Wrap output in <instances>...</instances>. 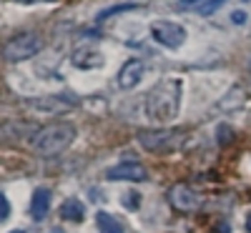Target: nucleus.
<instances>
[{
  "label": "nucleus",
  "mask_w": 251,
  "mask_h": 233,
  "mask_svg": "<svg viewBox=\"0 0 251 233\" xmlns=\"http://www.w3.org/2000/svg\"><path fill=\"white\" fill-rule=\"evenodd\" d=\"M183 86L178 78H163L146 95V116L151 123H171L181 111Z\"/></svg>",
  "instance_id": "nucleus-1"
},
{
  "label": "nucleus",
  "mask_w": 251,
  "mask_h": 233,
  "mask_svg": "<svg viewBox=\"0 0 251 233\" xmlns=\"http://www.w3.org/2000/svg\"><path fill=\"white\" fill-rule=\"evenodd\" d=\"M75 140V128L71 123H53L40 128L33 138H30V148L38 156H60L63 151H68L71 143Z\"/></svg>",
  "instance_id": "nucleus-2"
},
{
  "label": "nucleus",
  "mask_w": 251,
  "mask_h": 233,
  "mask_svg": "<svg viewBox=\"0 0 251 233\" xmlns=\"http://www.w3.org/2000/svg\"><path fill=\"white\" fill-rule=\"evenodd\" d=\"M40 50H43V38L38 33H20L5 43L3 58H5V63H20V60L38 55Z\"/></svg>",
  "instance_id": "nucleus-3"
},
{
  "label": "nucleus",
  "mask_w": 251,
  "mask_h": 233,
  "mask_svg": "<svg viewBox=\"0 0 251 233\" xmlns=\"http://www.w3.org/2000/svg\"><path fill=\"white\" fill-rule=\"evenodd\" d=\"M183 133L174 131V128H153V131H141L138 133V143L141 148L151 153H171L181 145Z\"/></svg>",
  "instance_id": "nucleus-4"
},
{
  "label": "nucleus",
  "mask_w": 251,
  "mask_h": 233,
  "mask_svg": "<svg viewBox=\"0 0 251 233\" xmlns=\"http://www.w3.org/2000/svg\"><path fill=\"white\" fill-rule=\"evenodd\" d=\"M151 35L156 43H161L169 50H176L186 43V28L178 23H171V20H156L151 25Z\"/></svg>",
  "instance_id": "nucleus-5"
},
{
  "label": "nucleus",
  "mask_w": 251,
  "mask_h": 233,
  "mask_svg": "<svg viewBox=\"0 0 251 233\" xmlns=\"http://www.w3.org/2000/svg\"><path fill=\"white\" fill-rule=\"evenodd\" d=\"M106 178L108 181H146L149 171L138 161H123V163H116L113 168H108Z\"/></svg>",
  "instance_id": "nucleus-6"
},
{
  "label": "nucleus",
  "mask_w": 251,
  "mask_h": 233,
  "mask_svg": "<svg viewBox=\"0 0 251 233\" xmlns=\"http://www.w3.org/2000/svg\"><path fill=\"white\" fill-rule=\"evenodd\" d=\"M143 73H146V66H143L138 58L126 60L123 66H121V70H118V88H123V91L136 88L138 83H141V78H143Z\"/></svg>",
  "instance_id": "nucleus-7"
},
{
  "label": "nucleus",
  "mask_w": 251,
  "mask_h": 233,
  "mask_svg": "<svg viewBox=\"0 0 251 233\" xmlns=\"http://www.w3.org/2000/svg\"><path fill=\"white\" fill-rule=\"evenodd\" d=\"M169 201L174 203V208H178V210H194V208H199V203H201V198H199V193H194L188 186H183V183H176L171 190H169Z\"/></svg>",
  "instance_id": "nucleus-8"
},
{
  "label": "nucleus",
  "mask_w": 251,
  "mask_h": 233,
  "mask_svg": "<svg viewBox=\"0 0 251 233\" xmlns=\"http://www.w3.org/2000/svg\"><path fill=\"white\" fill-rule=\"evenodd\" d=\"M50 210V190L48 188H38L33 193V201H30V216L35 221H43Z\"/></svg>",
  "instance_id": "nucleus-9"
},
{
  "label": "nucleus",
  "mask_w": 251,
  "mask_h": 233,
  "mask_svg": "<svg viewBox=\"0 0 251 233\" xmlns=\"http://www.w3.org/2000/svg\"><path fill=\"white\" fill-rule=\"evenodd\" d=\"M71 60H73L75 68H83V70H88V68H100V66H103V55L96 53V50H91V48L75 50Z\"/></svg>",
  "instance_id": "nucleus-10"
},
{
  "label": "nucleus",
  "mask_w": 251,
  "mask_h": 233,
  "mask_svg": "<svg viewBox=\"0 0 251 233\" xmlns=\"http://www.w3.org/2000/svg\"><path fill=\"white\" fill-rule=\"evenodd\" d=\"M83 216H86V208H83L80 201H66L60 206V218H66V221H83Z\"/></svg>",
  "instance_id": "nucleus-11"
},
{
  "label": "nucleus",
  "mask_w": 251,
  "mask_h": 233,
  "mask_svg": "<svg viewBox=\"0 0 251 233\" xmlns=\"http://www.w3.org/2000/svg\"><path fill=\"white\" fill-rule=\"evenodd\" d=\"M96 223H98V231L100 233H123L121 223L111 213H106V210H98V213H96Z\"/></svg>",
  "instance_id": "nucleus-12"
},
{
  "label": "nucleus",
  "mask_w": 251,
  "mask_h": 233,
  "mask_svg": "<svg viewBox=\"0 0 251 233\" xmlns=\"http://www.w3.org/2000/svg\"><path fill=\"white\" fill-rule=\"evenodd\" d=\"M136 8H138V3H123V5H113V8H108V10L98 13V23H103V20H108V18H113V15H118V13L136 10Z\"/></svg>",
  "instance_id": "nucleus-13"
},
{
  "label": "nucleus",
  "mask_w": 251,
  "mask_h": 233,
  "mask_svg": "<svg viewBox=\"0 0 251 233\" xmlns=\"http://www.w3.org/2000/svg\"><path fill=\"white\" fill-rule=\"evenodd\" d=\"M224 3H226V0H203L201 5H196V13H201V15H211V13H216Z\"/></svg>",
  "instance_id": "nucleus-14"
},
{
  "label": "nucleus",
  "mask_w": 251,
  "mask_h": 233,
  "mask_svg": "<svg viewBox=\"0 0 251 233\" xmlns=\"http://www.w3.org/2000/svg\"><path fill=\"white\" fill-rule=\"evenodd\" d=\"M216 138H219V143H224V145H226V143H231V140H234V131L228 128L226 123H221L219 128H216Z\"/></svg>",
  "instance_id": "nucleus-15"
},
{
  "label": "nucleus",
  "mask_w": 251,
  "mask_h": 233,
  "mask_svg": "<svg viewBox=\"0 0 251 233\" xmlns=\"http://www.w3.org/2000/svg\"><path fill=\"white\" fill-rule=\"evenodd\" d=\"M138 203H141V196L136 193V190H131V193H126V196H123V206L128 208V210H136Z\"/></svg>",
  "instance_id": "nucleus-16"
},
{
  "label": "nucleus",
  "mask_w": 251,
  "mask_h": 233,
  "mask_svg": "<svg viewBox=\"0 0 251 233\" xmlns=\"http://www.w3.org/2000/svg\"><path fill=\"white\" fill-rule=\"evenodd\" d=\"M8 216H10V203H8V198H5V196H0V218L5 221Z\"/></svg>",
  "instance_id": "nucleus-17"
},
{
  "label": "nucleus",
  "mask_w": 251,
  "mask_h": 233,
  "mask_svg": "<svg viewBox=\"0 0 251 233\" xmlns=\"http://www.w3.org/2000/svg\"><path fill=\"white\" fill-rule=\"evenodd\" d=\"M231 20H234L236 25H244V23H246V13H244V10H234V13H231Z\"/></svg>",
  "instance_id": "nucleus-18"
},
{
  "label": "nucleus",
  "mask_w": 251,
  "mask_h": 233,
  "mask_svg": "<svg viewBox=\"0 0 251 233\" xmlns=\"http://www.w3.org/2000/svg\"><path fill=\"white\" fill-rule=\"evenodd\" d=\"M178 3H181V5H201L203 0H178Z\"/></svg>",
  "instance_id": "nucleus-19"
},
{
  "label": "nucleus",
  "mask_w": 251,
  "mask_h": 233,
  "mask_svg": "<svg viewBox=\"0 0 251 233\" xmlns=\"http://www.w3.org/2000/svg\"><path fill=\"white\" fill-rule=\"evenodd\" d=\"M214 233H231V231H228V226H226V223H224V226H219V228H216V231H214Z\"/></svg>",
  "instance_id": "nucleus-20"
},
{
  "label": "nucleus",
  "mask_w": 251,
  "mask_h": 233,
  "mask_svg": "<svg viewBox=\"0 0 251 233\" xmlns=\"http://www.w3.org/2000/svg\"><path fill=\"white\" fill-rule=\"evenodd\" d=\"M246 231L251 233V210H249V216H246Z\"/></svg>",
  "instance_id": "nucleus-21"
},
{
  "label": "nucleus",
  "mask_w": 251,
  "mask_h": 233,
  "mask_svg": "<svg viewBox=\"0 0 251 233\" xmlns=\"http://www.w3.org/2000/svg\"><path fill=\"white\" fill-rule=\"evenodd\" d=\"M10 233H25V231H20V228H18V231H10Z\"/></svg>",
  "instance_id": "nucleus-22"
},
{
  "label": "nucleus",
  "mask_w": 251,
  "mask_h": 233,
  "mask_svg": "<svg viewBox=\"0 0 251 233\" xmlns=\"http://www.w3.org/2000/svg\"><path fill=\"white\" fill-rule=\"evenodd\" d=\"M48 3H53V0H48Z\"/></svg>",
  "instance_id": "nucleus-23"
},
{
  "label": "nucleus",
  "mask_w": 251,
  "mask_h": 233,
  "mask_svg": "<svg viewBox=\"0 0 251 233\" xmlns=\"http://www.w3.org/2000/svg\"><path fill=\"white\" fill-rule=\"evenodd\" d=\"M25 3H28V0H25Z\"/></svg>",
  "instance_id": "nucleus-24"
}]
</instances>
